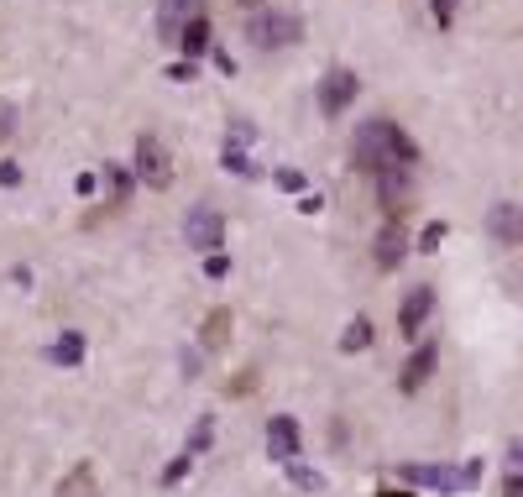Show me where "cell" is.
<instances>
[{
  "mask_svg": "<svg viewBox=\"0 0 523 497\" xmlns=\"http://www.w3.org/2000/svg\"><path fill=\"white\" fill-rule=\"evenodd\" d=\"M351 163L361 168V173H377L382 163H403V168H414L419 163V147H414V137H408L403 126H393V121H367L356 131V147H351Z\"/></svg>",
  "mask_w": 523,
  "mask_h": 497,
  "instance_id": "6da1fadb",
  "label": "cell"
},
{
  "mask_svg": "<svg viewBox=\"0 0 523 497\" xmlns=\"http://www.w3.org/2000/svg\"><path fill=\"white\" fill-rule=\"evenodd\" d=\"M246 37H252V48L272 53V48H293V42L304 37V21L299 16H283V11H252V21H246Z\"/></svg>",
  "mask_w": 523,
  "mask_h": 497,
  "instance_id": "7a4b0ae2",
  "label": "cell"
},
{
  "mask_svg": "<svg viewBox=\"0 0 523 497\" xmlns=\"http://www.w3.org/2000/svg\"><path fill=\"white\" fill-rule=\"evenodd\" d=\"M131 173L142 178L147 189H168L173 184V157H168L163 137H152V131L136 137V163H131Z\"/></svg>",
  "mask_w": 523,
  "mask_h": 497,
  "instance_id": "3957f363",
  "label": "cell"
},
{
  "mask_svg": "<svg viewBox=\"0 0 523 497\" xmlns=\"http://www.w3.org/2000/svg\"><path fill=\"white\" fill-rule=\"evenodd\" d=\"M372 184H377V199H382V215H408V194H414V184H408L403 163H382L372 173Z\"/></svg>",
  "mask_w": 523,
  "mask_h": 497,
  "instance_id": "277c9868",
  "label": "cell"
},
{
  "mask_svg": "<svg viewBox=\"0 0 523 497\" xmlns=\"http://www.w3.org/2000/svg\"><path fill=\"white\" fill-rule=\"evenodd\" d=\"M408 257V231H403V215H388L382 220V231L372 236V262L377 273H393V267Z\"/></svg>",
  "mask_w": 523,
  "mask_h": 497,
  "instance_id": "5b68a950",
  "label": "cell"
},
{
  "mask_svg": "<svg viewBox=\"0 0 523 497\" xmlns=\"http://www.w3.org/2000/svg\"><path fill=\"white\" fill-rule=\"evenodd\" d=\"M356 74L351 69H330L325 79H320V110H325V116L335 121V116H346V110H351V100H356Z\"/></svg>",
  "mask_w": 523,
  "mask_h": 497,
  "instance_id": "8992f818",
  "label": "cell"
},
{
  "mask_svg": "<svg viewBox=\"0 0 523 497\" xmlns=\"http://www.w3.org/2000/svg\"><path fill=\"white\" fill-rule=\"evenodd\" d=\"M184 236H189V246H199V252H215V246L225 241V215L215 205H199L184 220Z\"/></svg>",
  "mask_w": 523,
  "mask_h": 497,
  "instance_id": "52a82bcc",
  "label": "cell"
},
{
  "mask_svg": "<svg viewBox=\"0 0 523 497\" xmlns=\"http://www.w3.org/2000/svg\"><path fill=\"white\" fill-rule=\"evenodd\" d=\"M429 309H435V288L419 283V288L403 299V309H398V335H408V341H414V335L424 330V320H429Z\"/></svg>",
  "mask_w": 523,
  "mask_h": 497,
  "instance_id": "ba28073f",
  "label": "cell"
},
{
  "mask_svg": "<svg viewBox=\"0 0 523 497\" xmlns=\"http://www.w3.org/2000/svg\"><path fill=\"white\" fill-rule=\"evenodd\" d=\"M435 367H440V346H435V341H424L414 356H408V367L398 372V388H403V393H419L424 382L435 377Z\"/></svg>",
  "mask_w": 523,
  "mask_h": 497,
  "instance_id": "9c48e42d",
  "label": "cell"
},
{
  "mask_svg": "<svg viewBox=\"0 0 523 497\" xmlns=\"http://www.w3.org/2000/svg\"><path fill=\"white\" fill-rule=\"evenodd\" d=\"M299 445H304V429H299V419L278 414V419L267 424V450H272V461H293V456H299Z\"/></svg>",
  "mask_w": 523,
  "mask_h": 497,
  "instance_id": "30bf717a",
  "label": "cell"
},
{
  "mask_svg": "<svg viewBox=\"0 0 523 497\" xmlns=\"http://www.w3.org/2000/svg\"><path fill=\"white\" fill-rule=\"evenodd\" d=\"M173 42H178V48H184L189 58L210 53V16H204V11H199V16H189L184 27H178V37H173Z\"/></svg>",
  "mask_w": 523,
  "mask_h": 497,
  "instance_id": "8fae6325",
  "label": "cell"
},
{
  "mask_svg": "<svg viewBox=\"0 0 523 497\" xmlns=\"http://www.w3.org/2000/svg\"><path fill=\"white\" fill-rule=\"evenodd\" d=\"M204 11V0H163V16H157V32H163L168 42L178 37V27H184L189 16Z\"/></svg>",
  "mask_w": 523,
  "mask_h": 497,
  "instance_id": "7c38bea8",
  "label": "cell"
},
{
  "mask_svg": "<svg viewBox=\"0 0 523 497\" xmlns=\"http://www.w3.org/2000/svg\"><path fill=\"white\" fill-rule=\"evenodd\" d=\"M199 341H204V351H225V346H231V309H210Z\"/></svg>",
  "mask_w": 523,
  "mask_h": 497,
  "instance_id": "4fadbf2b",
  "label": "cell"
},
{
  "mask_svg": "<svg viewBox=\"0 0 523 497\" xmlns=\"http://www.w3.org/2000/svg\"><path fill=\"white\" fill-rule=\"evenodd\" d=\"M492 231L503 236L508 246H518L523 241V215H518V205H497L492 210Z\"/></svg>",
  "mask_w": 523,
  "mask_h": 497,
  "instance_id": "5bb4252c",
  "label": "cell"
},
{
  "mask_svg": "<svg viewBox=\"0 0 523 497\" xmlns=\"http://www.w3.org/2000/svg\"><path fill=\"white\" fill-rule=\"evenodd\" d=\"M367 346H372V320L361 314V320H351L340 330V351H367Z\"/></svg>",
  "mask_w": 523,
  "mask_h": 497,
  "instance_id": "9a60e30c",
  "label": "cell"
},
{
  "mask_svg": "<svg viewBox=\"0 0 523 497\" xmlns=\"http://www.w3.org/2000/svg\"><path fill=\"white\" fill-rule=\"evenodd\" d=\"M105 184H110V199H105V210H121V205H126V189H131V173L110 163V168H105ZM105 210H100V215H105Z\"/></svg>",
  "mask_w": 523,
  "mask_h": 497,
  "instance_id": "2e32d148",
  "label": "cell"
},
{
  "mask_svg": "<svg viewBox=\"0 0 523 497\" xmlns=\"http://www.w3.org/2000/svg\"><path fill=\"white\" fill-rule=\"evenodd\" d=\"M53 361H63V367H79V361H84V335H79V330L58 335V346H53Z\"/></svg>",
  "mask_w": 523,
  "mask_h": 497,
  "instance_id": "e0dca14e",
  "label": "cell"
},
{
  "mask_svg": "<svg viewBox=\"0 0 523 497\" xmlns=\"http://www.w3.org/2000/svg\"><path fill=\"white\" fill-rule=\"evenodd\" d=\"M58 492H63V497H74V492H95V471H89V466L68 471V477L58 482Z\"/></svg>",
  "mask_w": 523,
  "mask_h": 497,
  "instance_id": "ac0fdd59",
  "label": "cell"
},
{
  "mask_svg": "<svg viewBox=\"0 0 523 497\" xmlns=\"http://www.w3.org/2000/svg\"><path fill=\"white\" fill-rule=\"evenodd\" d=\"M456 6H461V0H429V16H435V27H450V21H456Z\"/></svg>",
  "mask_w": 523,
  "mask_h": 497,
  "instance_id": "d6986e66",
  "label": "cell"
},
{
  "mask_svg": "<svg viewBox=\"0 0 523 497\" xmlns=\"http://www.w3.org/2000/svg\"><path fill=\"white\" fill-rule=\"evenodd\" d=\"M445 241V220H435V225H424V236H419V246L424 252H435V246Z\"/></svg>",
  "mask_w": 523,
  "mask_h": 497,
  "instance_id": "ffe728a7",
  "label": "cell"
},
{
  "mask_svg": "<svg viewBox=\"0 0 523 497\" xmlns=\"http://www.w3.org/2000/svg\"><path fill=\"white\" fill-rule=\"evenodd\" d=\"M204 273H210V278H225V273H231V257H225L220 246H215V252H210V262H204Z\"/></svg>",
  "mask_w": 523,
  "mask_h": 497,
  "instance_id": "44dd1931",
  "label": "cell"
},
{
  "mask_svg": "<svg viewBox=\"0 0 523 497\" xmlns=\"http://www.w3.org/2000/svg\"><path fill=\"white\" fill-rule=\"evenodd\" d=\"M189 466H194V456H178V461H168V471H163V482L173 487V482H178V477H184V471H189Z\"/></svg>",
  "mask_w": 523,
  "mask_h": 497,
  "instance_id": "7402d4cb",
  "label": "cell"
},
{
  "mask_svg": "<svg viewBox=\"0 0 523 497\" xmlns=\"http://www.w3.org/2000/svg\"><path fill=\"white\" fill-rule=\"evenodd\" d=\"M252 388H257V372H241V377H236L225 393H252Z\"/></svg>",
  "mask_w": 523,
  "mask_h": 497,
  "instance_id": "603a6c76",
  "label": "cell"
},
{
  "mask_svg": "<svg viewBox=\"0 0 523 497\" xmlns=\"http://www.w3.org/2000/svg\"><path fill=\"white\" fill-rule=\"evenodd\" d=\"M278 184H283V189H304V173H299V168H283Z\"/></svg>",
  "mask_w": 523,
  "mask_h": 497,
  "instance_id": "cb8c5ba5",
  "label": "cell"
},
{
  "mask_svg": "<svg viewBox=\"0 0 523 497\" xmlns=\"http://www.w3.org/2000/svg\"><path fill=\"white\" fill-rule=\"evenodd\" d=\"M0 184L16 189V184H21V168H16V163H0Z\"/></svg>",
  "mask_w": 523,
  "mask_h": 497,
  "instance_id": "d4e9b609",
  "label": "cell"
},
{
  "mask_svg": "<svg viewBox=\"0 0 523 497\" xmlns=\"http://www.w3.org/2000/svg\"><path fill=\"white\" fill-rule=\"evenodd\" d=\"M168 79H194V58H189V63H173Z\"/></svg>",
  "mask_w": 523,
  "mask_h": 497,
  "instance_id": "484cf974",
  "label": "cell"
},
{
  "mask_svg": "<svg viewBox=\"0 0 523 497\" xmlns=\"http://www.w3.org/2000/svg\"><path fill=\"white\" fill-rule=\"evenodd\" d=\"M236 6H246V11H257V6H267V0H236Z\"/></svg>",
  "mask_w": 523,
  "mask_h": 497,
  "instance_id": "4316f807",
  "label": "cell"
}]
</instances>
